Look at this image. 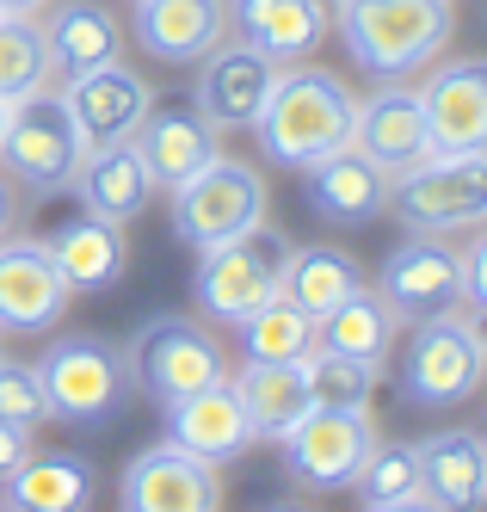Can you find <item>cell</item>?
Masks as SVG:
<instances>
[{
    "mask_svg": "<svg viewBox=\"0 0 487 512\" xmlns=\"http://www.w3.org/2000/svg\"><path fill=\"white\" fill-rule=\"evenodd\" d=\"M364 512H438L426 494H414V500H395V506H364Z\"/></svg>",
    "mask_w": 487,
    "mask_h": 512,
    "instance_id": "40",
    "label": "cell"
},
{
    "mask_svg": "<svg viewBox=\"0 0 487 512\" xmlns=\"http://www.w3.org/2000/svg\"><path fill=\"white\" fill-rule=\"evenodd\" d=\"M420 494L438 512H481L487 500V438L475 426H444L420 438Z\"/></svg>",
    "mask_w": 487,
    "mask_h": 512,
    "instance_id": "23",
    "label": "cell"
},
{
    "mask_svg": "<svg viewBox=\"0 0 487 512\" xmlns=\"http://www.w3.org/2000/svg\"><path fill=\"white\" fill-rule=\"evenodd\" d=\"M118 506L124 512H222V475L161 438V445H148L124 463Z\"/></svg>",
    "mask_w": 487,
    "mask_h": 512,
    "instance_id": "13",
    "label": "cell"
},
{
    "mask_svg": "<svg viewBox=\"0 0 487 512\" xmlns=\"http://www.w3.org/2000/svg\"><path fill=\"white\" fill-rule=\"evenodd\" d=\"M389 210L407 235H469L487 223V155H426L389 173Z\"/></svg>",
    "mask_w": 487,
    "mask_h": 512,
    "instance_id": "6",
    "label": "cell"
},
{
    "mask_svg": "<svg viewBox=\"0 0 487 512\" xmlns=\"http://www.w3.org/2000/svg\"><path fill=\"white\" fill-rule=\"evenodd\" d=\"M303 204L333 229H364L389 210V167H377L364 149H333L315 167H303Z\"/></svg>",
    "mask_w": 487,
    "mask_h": 512,
    "instance_id": "18",
    "label": "cell"
},
{
    "mask_svg": "<svg viewBox=\"0 0 487 512\" xmlns=\"http://www.w3.org/2000/svg\"><path fill=\"white\" fill-rule=\"evenodd\" d=\"M0 358H7V334H0Z\"/></svg>",
    "mask_w": 487,
    "mask_h": 512,
    "instance_id": "44",
    "label": "cell"
},
{
    "mask_svg": "<svg viewBox=\"0 0 487 512\" xmlns=\"http://www.w3.org/2000/svg\"><path fill=\"white\" fill-rule=\"evenodd\" d=\"M87 142L74 130L68 105L56 99V87L31 93L19 105H7V130H0V173L25 186L31 198H62L81 173Z\"/></svg>",
    "mask_w": 487,
    "mask_h": 512,
    "instance_id": "8",
    "label": "cell"
},
{
    "mask_svg": "<svg viewBox=\"0 0 487 512\" xmlns=\"http://www.w3.org/2000/svg\"><path fill=\"white\" fill-rule=\"evenodd\" d=\"M37 383H44L50 420H68V426H105L136 395L124 340L111 334H56L37 358Z\"/></svg>",
    "mask_w": 487,
    "mask_h": 512,
    "instance_id": "4",
    "label": "cell"
},
{
    "mask_svg": "<svg viewBox=\"0 0 487 512\" xmlns=\"http://www.w3.org/2000/svg\"><path fill=\"white\" fill-rule=\"evenodd\" d=\"M272 87H278V62L266 50H253L241 38H222L198 62L192 105H198L216 130H253V118H259V105L272 99Z\"/></svg>",
    "mask_w": 487,
    "mask_h": 512,
    "instance_id": "14",
    "label": "cell"
},
{
    "mask_svg": "<svg viewBox=\"0 0 487 512\" xmlns=\"http://www.w3.org/2000/svg\"><path fill=\"white\" fill-rule=\"evenodd\" d=\"M229 31L241 44L266 50L278 68L303 62L327 38V13L315 0H229Z\"/></svg>",
    "mask_w": 487,
    "mask_h": 512,
    "instance_id": "25",
    "label": "cell"
},
{
    "mask_svg": "<svg viewBox=\"0 0 487 512\" xmlns=\"http://www.w3.org/2000/svg\"><path fill=\"white\" fill-rule=\"evenodd\" d=\"M395 315L389 303L377 297L370 284H358L346 303H333L321 321H315V352H346V358H370V364H383V352L395 346Z\"/></svg>",
    "mask_w": 487,
    "mask_h": 512,
    "instance_id": "29",
    "label": "cell"
},
{
    "mask_svg": "<svg viewBox=\"0 0 487 512\" xmlns=\"http://www.w3.org/2000/svg\"><path fill=\"white\" fill-rule=\"evenodd\" d=\"M74 309V290L37 235L0 241V334H50Z\"/></svg>",
    "mask_w": 487,
    "mask_h": 512,
    "instance_id": "11",
    "label": "cell"
},
{
    "mask_svg": "<svg viewBox=\"0 0 487 512\" xmlns=\"http://www.w3.org/2000/svg\"><path fill=\"white\" fill-rule=\"evenodd\" d=\"M68 192L81 198V210L105 216V223H136L148 210V198H155V179H148L136 142H111V149L81 155V173H74Z\"/></svg>",
    "mask_w": 487,
    "mask_h": 512,
    "instance_id": "27",
    "label": "cell"
},
{
    "mask_svg": "<svg viewBox=\"0 0 487 512\" xmlns=\"http://www.w3.org/2000/svg\"><path fill=\"white\" fill-rule=\"evenodd\" d=\"M420 93V112H426V136H432V155H475L487 149V68L475 56L463 62H438V75Z\"/></svg>",
    "mask_w": 487,
    "mask_h": 512,
    "instance_id": "17",
    "label": "cell"
},
{
    "mask_svg": "<svg viewBox=\"0 0 487 512\" xmlns=\"http://www.w3.org/2000/svg\"><path fill=\"white\" fill-rule=\"evenodd\" d=\"M50 0H0V19H31V13H44Z\"/></svg>",
    "mask_w": 487,
    "mask_h": 512,
    "instance_id": "39",
    "label": "cell"
},
{
    "mask_svg": "<svg viewBox=\"0 0 487 512\" xmlns=\"http://www.w3.org/2000/svg\"><path fill=\"white\" fill-rule=\"evenodd\" d=\"M222 130L198 112L192 99H155L142 112V124H136V155H142V167H148V179H155V192H173V186H185L198 167H210L216 155H222V142H216Z\"/></svg>",
    "mask_w": 487,
    "mask_h": 512,
    "instance_id": "15",
    "label": "cell"
},
{
    "mask_svg": "<svg viewBox=\"0 0 487 512\" xmlns=\"http://www.w3.org/2000/svg\"><path fill=\"white\" fill-rule=\"evenodd\" d=\"M266 204H272L266 173L241 155H216L185 186H173V235L192 253H204L216 241H235V235L259 229L266 223Z\"/></svg>",
    "mask_w": 487,
    "mask_h": 512,
    "instance_id": "9",
    "label": "cell"
},
{
    "mask_svg": "<svg viewBox=\"0 0 487 512\" xmlns=\"http://www.w3.org/2000/svg\"><path fill=\"white\" fill-rule=\"evenodd\" d=\"M130 31L142 56L167 68H192L229 38V0H136Z\"/></svg>",
    "mask_w": 487,
    "mask_h": 512,
    "instance_id": "19",
    "label": "cell"
},
{
    "mask_svg": "<svg viewBox=\"0 0 487 512\" xmlns=\"http://www.w3.org/2000/svg\"><path fill=\"white\" fill-rule=\"evenodd\" d=\"M229 383H235V401H241V414H247V432H253V438H272V445L315 408V401H309V383H303V364L241 358V371H235Z\"/></svg>",
    "mask_w": 487,
    "mask_h": 512,
    "instance_id": "28",
    "label": "cell"
},
{
    "mask_svg": "<svg viewBox=\"0 0 487 512\" xmlns=\"http://www.w3.org/2000/svg\"><path fill=\"white\" fill-rule=\"evenodd\" d=\"M358 284H364V266L352 260L346 247H290V260H284V290H278V297L321 321L333 303H346Z\"/></svg>",
    "mask_w": 487,
    "mask_h": 512,
    "instance_id": "30",
    "label": "cell"
},
{
    "mask_svg": "<svg viewBox=\"0 0 487 512\" xmlns=\"http://www.w3.org/2000/svg\"><path fill=\"white\" fill-rule=\"evenodd\" d=\"M37 31H44V50L56 62V75H87V68H105L124 56V25L99 0H50L44 13H31Z\"/></svg>",
    "mask_w": 487,
    "mask_h": 512,
    "instance_id": "22",
    "label": "cell"
},
{
    "mask_svg": "<svg viewBox=\"0 0 487 512\" xmlns=\"http://www.w3.org/2000/svg\"><path fill=\"white\" fill-rule=\"evenodd\" d=\"M0 130H7V105H0Z\"/></svg>",
    "mask_w": 487,
    "mask_h": 512,
    "instance_id": "43",
    "label": "cell"
},
{
    "mask_svg": "<svg viewBox=\"0 0 487 512\" xmlns=\"http://www.w3.org/2000/svg\"><path fill=\"white\" fill-rule=\"evenodd\" d=\"M481 377H487V334L475 315L438 309L414 321V340H407L401 371H395L401 408H420V414L463 408V401L481 395Z\"/></svg>",
    "mask_w": 487,
    "mask_h": 512,
    "instance_id": "3",
    "label": "cell"
},
{
    "mask_svg": "<svg viewBox=\"0 0 487 512\" xmlns=\"http://www.w3.org/2000/svg\"><path fill=\"white\" fill-rule=\"evenodd\" d=\"M0 420L19 426V432H37V426L50 420V401H44V383H37V364L0 358Z\"/></svg>",
    "mask_w": 487,
    "mask_h": 512,
    "instance_id": "35",
    "label": "cell"
},
{
    "mask_svg": "<svg viewBox=\"0 0 487 512\" xmlns=\"http://www.w3.org/2000/svg\"><path fill=\"white\" fill-rule=\"evenodd\" d=\"M99 475L87 457L74 451H25L13 463V475L0 482V500L13 512H87L93 506Z\"/></svg>",
    "mask_w": 487,
    "mask_h": 512,
    "instance_id": "26",
    "label": "cell"
},
{
    "mask_svg": "<svg viewBox=\"0 0 487 512\" xmlns=\"http://www.w3.org/2000/svg\"><path fill=\"white\" fill-rule=\"evenodd\" d=\"M457 309L463 315H487V235L469 229V241L457 247Z\"/></svg>",
    "mask_w": 487,
    "mask_h": 512,
    "instance_id": "36",
    "label": "cell"
},
{
    "mask_svg": "<svg viewBox=\"0 0 487 512\" xmlns=\"http://www.w3.org/2000/svg\"><path fill=\"white\" fill-rule=\"evenodd\" d=\"M377 438L383 432L370 420V408H309L278 445H284V469H290L296 488L340 494V488H352V475H358V463L370 457Z\"/></svg>",
    "mask_w": 487,
    "mask_h": 512,
    "instance_id": "10",
    "label": "cell"
},
{
    "mask_svg": "<svg viewBox=\"0 0 487 512\" xmlns=\"http://www.w3.org/2000/svg\"><path fill=\"white\" fill-rule=\"evenodd\" d=\"M315 7H321V13H327V19H333V7H340V0H315Z\"/></svg>",
    "mask_w": 487,
    "mask_h": 512,
    "instance_id": "42",
    "label": "cell"
},
{
    "mask_svg": "<svg viewBox=\"0 0 487 512\" xmlns=\"http://www.w3.org/2000/svg\"><path fill=\"white\" fill-rule=\"evenodd\" d=\"M352 494L364 500V506H395V500H414L420 494V445H370V457L358 463V475H352Z\"/></svg>",
    "mask_w": 487,
    "mask_h": 512,
    "instance_id": "34",
    "label": "cell"
},
{
    "mask_svg": "<svg viewBox=\"0 0 487 512\" xmlns=\"http://www.w3.org/2000/svg\"><path fill=\"white\" fill-rule=\"evenodd\" d=\"M352 112H358V93L340 75L290 62V68H278V87L253 118L259 155L278 167H315L321 155L352 142Z\"/></svg>",
    "mask_w": 487,
    "mask_h": 512,
    "instance_id": "1",
    "label": "cell"
},
{
    "mask_svg": "<svg viewBox=\"0 0 487 512\" xmlns=\"http://www.w3.org/2000/svg\"><path fill=\"white\" fill-rule=\"evenodd\" d=\"M383 364L370 358H346V352H309L303 358V383L315 408H370V389H377Z\"/></svg>",
    "mask_w": 487,
    "mask_h": 512,
    "instance_id": "33",
    "label": "cell"
},
{
    "mask_svg": "<svg viewBox=\"0 0 487 512\" xmlns=\"http://www.w3.org/2000/svg\"><path fill=\"white\" fill-rule=\"evenodd\" d=\"M124 358H130V383L148 401H161V408L229 377V352H222V340L210 334L198 315H179V309L148 315L136 334L124 340Z\"/></svg>",
    "mask_w": 487,
    "mask_h": 512,
    "instance_id": "7",
    "label": "cell"
},
{
    "mask_svg": "<svg viewBox=\"0 0 487 512\" xmlns=\"http://www.w3.org/2000/svg\"><path fill=\"white\" fill-rule=\"evenodd\" d=\"M56 99L68 105V118L74 130H81L87 149H111V142H130L142 112L155 105V87H148L136 68L118 56V62H105V68H87V75H68L56 87Z\"/></svg>",
    "mask_w": 487,
    "mask_h": 512,
    "instance_id": "12",
    "label": "cell"
},
{
    "mask_svg": "<svg viewBox=\"0 0 487 512\" xmlns=\"http://www.w3.org/2000/svg\"><path fill=\"white\" fill-rule=\"evenodd\" d=\"M266 512H309V506H290V500H284V506H266Z\"/></svg>",
    "mask_w": 487,
    "mask_h": 512,
    "instance_id": "41",
    "label": "cell"
},
{
    "mask_svg": "<svg viewBox=\"0 0 487 512\" xmlns=\"http://www.w3.org/2000/svg\"><path fill=\"white\" fill-rule=\"evenodd\" d=\"M161 420H167V445H179L185 457H198V463H210V469L235 463V457L253 445L247 414H241V401H235V383H229V377L210 383V389H192V395L167 401Z\"/></svg>",
    "mask_w": 487,
    "mask_h": 512,
    "instance_id": "20",
    "label": "cell"
},
{
    "mask_svg": "<svg viewBox=\"0 0 487 512\" xmlns=\"http://www.w3.org/2000/svg\"><path fill=\"white\" fill-rule=\"evenodd\" d=\"M44 87H56V62L37 19H0V105H19Z\"/></svg>",
    "mask_w": 487,
    "mask_h": 512,
    "instance_id": "31",
    "label": "cell"
},
{
    "mask_svg": "<svg viewBox=\"0 0 487 512\" xmlns=\"http://www.w3.org/2000/svg\"><path fill=\"white\" fill-rule=\"evenodd\" d=\"M235 334H241V352H247V358H278V364H303V358L315 352V315H303L296 303L272 297V303L259 309L253 321H241Z\"/></svg>",
    "mask_w": 487,
    "mask_h": 512,
    "instance_id": "32",
    "label": "cell"
},
{
    "mask_svg": "<svg viewBox=\"0 0 487 512\" xmlns=\"http://www.w3.org/2000/svg\"><path fill=\"white\" fill-rule=\"evenodd\" d=\"M284 260H290V241L272 223H259V229H247L235 241H216V247L198 253L192 297H198V309L210 321L241 327L284 290Z\"/></svg>",
    "mask_w": 487,
    "mask_h": 512,
    "instance_id": "5",
    "label": "cell"
},
{
    "mask_svg": "<svg viewBox=\"0 0 487 512\" xmlns=\"http://www.w3.org/2000/svg\"><path fill=\"white\" fill-rule=\"evenodd\" d=\"M56 272L68 278V290L81 297V290H111L124 272H130V241H124V223H105V216L81 210L68 216V223H56L44 235Z\"/></svg>",
    "mask_w": 487,
    "mask_h": 512,
    "instance_id": "24",
    "label": "cell"
},
{
    "mask_svg": "<svg viewBox=\"0 0 487 512\" xmlns=\"http://www.w3.org/2000/svg\"><path fill=\"white\" fill-rule=\"evenodd\" d=\"M0 512H13V506H7V500H0Z\"/></svg>",
    "mask_w": 487,
    "mask_h": 512,
    "instance_id": "45",
    "label": "cell"
},
{
    "mask_svg": "<svg viewBox=\"0 0 487 512\" xmlns=\"http://www.w3.org/2000/svg\"><path fill=\"white\" fill-rule=\"evenodd\" d=\"M327 25H340L346 56L377 81H401L438 62L457 31L451 0H340Z\"/></svg>",
    "mask_w": 487,
    "mask_h": 512,
    "instance_id": "2",
    "label": "cell"
},
{
    "mask_svg": "<svg viewBox=\"0 0 487 512\" xmlns=\"http://www.w3.org/2000/svg\"><path fill=\"white\" fill-rule=\"evenodd\" d=\"M377 297L407 327L438 309H457V247H444V235H407L377 272Z\"/></svg>",
    "mask_w": 487,
    "mask_h": 512,
    "instance_id": "16",
    "label": "cell"
},
{
    "mask_svg": "<svg viewBox=\"0 0 487 512\" xmlns=\"http://www.w3.org/2000/svg\"><path fill=\"white\" fill-rule=\"evenodd\" d=\"M19 186H13V179L7 173H0V241H7V235H19Z\"/></svg>",
    "mask_w": 487,
    "mask_h": 512,
    "instance_id": "38",
    "label": "cell"
},
{
    "mask_svg": "<svg viewBox=\"0 0 487 512\" xmlns=\"http://www.w3.org/2000/svg\"><path fill=\"white\" fill-rule=\"evenodd\" d=\"M352 149H364L377 167L401 173L432 155V136H426V112H420V93L401 87V81H383L370 99H358L352 112Z\"/></svg>",
    "mask_w": 487,
    "mask_h": 512,
    "instance_id": "21",
    "label": "cell"
},
{
    "mask_svg": "<svg viewBox=\"0 0 487 512\" xmlns=\"http://www.w3.org/2000/svg\"><path fill=\"white\" fill-rule=\"evenodd\" d=\"M31 451V432H19V426H7V420H0V482H7V475H13V463Z\"/></svg>",
    "mask_w": 487,
    "mask_h": 512,
    "instance_id": "37",
    "label": "cell"
}]
</instances>
